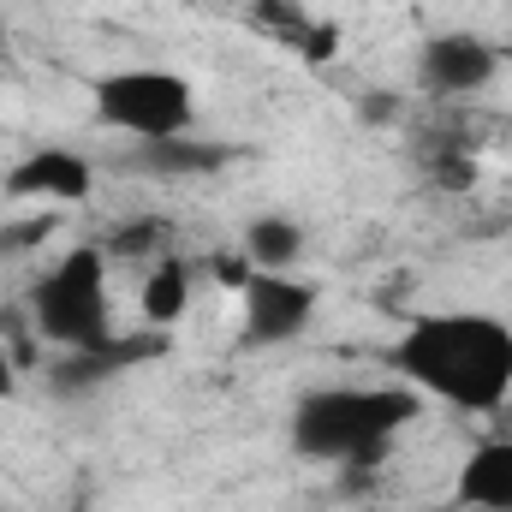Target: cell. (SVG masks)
<instances>
[{
  "label": "cell",
  "instance_id": "9c48e42d",
  "mask_svg": "<svg viewBox=\"0 0 512 512\" xmlns=\"http://www.w3.org/2000/svg\"><path fill=\"white\" fill-rule=\"evenodd\" d=\"M167 352V328H143V334H108L102 346H90V352H66V364L54 370V382L60 387H96L108 382V376H120L131 364H149V358H161Z\"/></svg>",
  "mask_w": 512,
  "mask_h": 512
},
{
  "label": "cell",
  "instance_id": "277c9868",
  "mask_svg": "<svg viewBox=\"0 0 512 512\" xmlns=\"http://www.w3.org/2000/svg\"><path fill=\"white\" fill-rule=\"evenodd\" d=\"M90 114L126 143H167L197 131V90L167 66H114L90 84Z\"/></svg>",
  "mask_w": 512,
  "mask_h": 512
},
{
  "label": "cell",
  "instance_id": "4fadbf2b",
  "mask_svg": "<svg viewBox=\"0 0 512 512\" xmlns=\"http://www.w3.org/2000/svg\"><path fill=\"white\" fill-rule=\"evenodd\" d=\"M18 393V364H12V352L0 346V399H12Z\"/></svg>",
  "mask_w": 512,
  "mask_h": 512
},
{
  "label": "cell",
  "instance_id": "52a82bcc",
  "mask_svg": "<svg viewBox=\"0 0 512 512\" xmlns=\"http://www.w3.org/2000/svg\"><path fill=\"white\" fill-rule=\"evenodd\" d=\"M90 191H96V161L78 155V149H30L0 179V197H12V203H54V209H72Z\"/></svg>",
  "mask_w": 512,
  "mask_h": 512
},
{
  "label": "cell",
  "instance_id": "ba28073f",
  "mask_svg": "<svg viewBox=\"0 0 512 512\" xmlns=\"http://www.w3.org/2000/svg\"><path fill=\"white\" fill-rule=\"evenodd\" d=\"M453 507L459 512H512V435H483L453 471Z\"/></svg>",
  "mask_w": 512,
  "mask_h": 512
},
{
  "label": "cell",
  "instance_id": "9a60e30c",
  "mask_svg": "<svg viewBox=\"0 0 512 512\" xmlns=\"http://www.w3.org/2000/svg\"><path fill=\"white\" fill-rule=\"evenodd\" d=\"M72 512H90V507H72Z\"/></svg>",
  "mask_w": 512,
  "mask_h": 512
},
{
  "label": "cell",
  "instance_id": "6da1fadb",
  "mask_svg": "<svg viewBox=\"0 0 512 512\" xmlns=\"http://www.w3.org/2000/svg\"><path fill=\"white\" fill-rule=\"evenodd\" d=\"M387 370L465 417H501L512 399V322L489 310H423L387 346Z\"/></svg>",
  "mask_w": 512,
  "mask_h": 512
},
{
  "label": "cell",
  "instance_id": "7c38bea8",
  "mask_svg": "<svg viewBox=\"0 0 512 512\" xmlns=\"http://www.w3.org/2000/svg\"><path fill=\"white\" fill-rule=\"evenodd\" d=\"M304 245H310V233L292 215H256L245 227V262L251 268H292L304 256Z\"/></svg>",
  "mask_w": 512,
  "mask_h": 512
},
{
  "label": "cell",
  "instance_id": "8fae6325",
  "mask_svg": "<svg viewBox=\"0 0 512 512\" xmlns=\"http://www.w3.org/2000/svg\"><path fill=\"white\" fill-rule=\"evenodd\" d=\"M137 310H143V328H173L191 310V268L179 256H161L137 292Z\"/></svg>",
  "mask_w": 512,
  "mask_h": 512
},
{
  "label": "cell",
  "instance_id": "30bf717a",
  "mask_svg": "<svg viewBox=\"0 0 512 512\" xmlns=\"http://www.w3.org/2000/svg\"><path fill=\"white\" fill-rule=\"evenodd\" d=\"M227 155H233L227 143H203L197 131L167 137V143H131V167L149 179H197V173L227 167Z\"/></svg>",
  "mask_w": 512,
  "mask_h": 512
},
{
  "label": "cell",
  "instance_id": "5b68a950",
  "mask_svg": "<svg viewBox=\"0 0 512 512\" xmlns=\"http://www.w3.org/2000/svg\"><path fill=\"white\" fill-rule=\"evenodd\" d=\"M316 286L298 280L292 268H251L239 310H245V346H292L310 322H316Z\"/></svg>",
  "mask_w": 512,
  "mask_h": 512
},
{
  "label": "cell",
  "instance_id": "3957f363",
  "mask_svg": "<svg viewBox=\"0 0 512 512\" xmlns=\"http://www.w3.org/2000/svg\"><path fill=\"white\" fill-rule=\"evenodd\" d=\"M30 322L60 352H90L114 334V292H108V251L72 245L54 256L30 286Z\"/></svg>",
  "mask_w": 512,
  "mask_h": 512
},
{
  "label": "cell",
  "instance_id": "5bb4252c",
  "mask_svg": "<svg viewBox=\"0 0 512 512\" xmlns=\"http://www.w3.org/2000/svg\"><path fill=\"white\" fill-rule=\"evenodd\" d=\"M0 36H6V0H0Z\"/></svg>",
  "mask_w": 512,
  "mask_h": 512
},
{
  "label": "cell",
  "instance_id": "8992f818",
  "mask_svg": "<svg viewBox=\"0 0 512 512\" xmlns=\"http://www.w3.org/2000/svg\"><path fill=\"white\" fill-rule=\"evenodd\" d=\"M501 48L477 30H441L417 48V90L435 102H471L495 84Z\"/></svg>",
  "mask_w": 512,
  "mask_h": 512
},
{
  "label": "cell",
  "instance_id": "7a4b0ae2",
  "mask_svg": "<svg viewBox=\"0 0 512 512\" xmlns=\"http://www.w3.org/2000/svg\"><path fill=\"white\" fill-rule=\"evenodd\" d=\"M417 411H423V393H411L405 382L310 387L292 405V453L322 459V465L376 459Z\"/></svg>",
  "mask_w": 512,
  "mask_h": 512
}]
</instances>
